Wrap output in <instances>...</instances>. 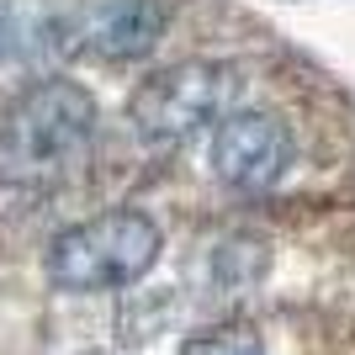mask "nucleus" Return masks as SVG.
I'll list each match as a JSON object with an SVG mask.
<instances>
[{
    "mask_svg": "<svg viewBox=\"0 0 355 355\" xmlns=\"http://www.w3.org/2000/svg\"><path fill=\"white\" fill-rule=\"evenodd\" d=\"M101 133L96 96L74 80H37L0 106V186L48 191L90 164Z\"/></svg>",
    "mask_w": 355,
    "mask_h": 355,
    "instance_id": "obj_1",
    "label": "nucleus"
},
{
    "mask_svg": "<svg viewBox=\"0 0 355 355\" xmlns=\"http://www.w3.org/2000/svg\"><path fill=\"white\" fill-rule=\"evenodd\" d=\"M159 260V223L138 207H112L64 228L48 244V282L59 292H117L144 282Z\"/></svg>",
    "mask_w": 355,
    "mask_h": 355,
    "instance_id": "obj_2",
    "label": "nucleus"
},
{
    "mask_svg": "<svg viewBox=\"0 0 355 355\" xmlns=\"http://www.w3.org/2000/svg\"><path fill=\"white\" fill-rule=\"evenodd\" d=\"M239 85H244L239 69L218 59H186V64H170V69H154L128 101L133 133L154 148L186 144L207 122L234 117L228 106L239 101Z\"/></svg>",
    "mask_w": 355,
    "mask_h": 355,
    "instance_id": "obj_3",
    "label": "nucleus"
},
{
    "mask_svg": "<svg viewBox=\"0 0 355 355\" xmlns=\"http://www.w3.org/2000/svg\"><path fill=\"white\" fill-rule=\"evenodd\" d=\"M212 170L239 191H266L292 170V133L270 112H234L218 122L212 138Z\"/></svg>",
    "mask_w": 355,
    "mask_h": 355,
    "instance_id": "obj_4",
    "label": "nucleus"
},
{
    "mask_svg": "<svg viewBox=\"0 0 355 355\" xmlns=\"http://www.w3.org/2000/svg\"><path fill=\"white\" fill-rule=\"evenodd\" d=\"M64 32H69L74 53L128 64V59H144L164 37V6L159 0H74Z\"/></svg>",
    "mask_w": 355,
    "mask_h": 355,
    "instance_id": "obj_5",
    "label": "nucleus"
},
{
    "mask_svg": "<svg viewBox=\"0 0 355 355\" xmlns=\"http://www.w3.org/2000/svg\"><path fill=\"white\" fill-rule=\"evenodd\" d=\"M180 355H266L260 334L244 324H228V329H202L180 345Z\"/></svg>",
    "mask_w": 355,
    "mask_h": 355,
    "instance_id": "obj_6",
    "label": "nucleus"
}]
</instances>
